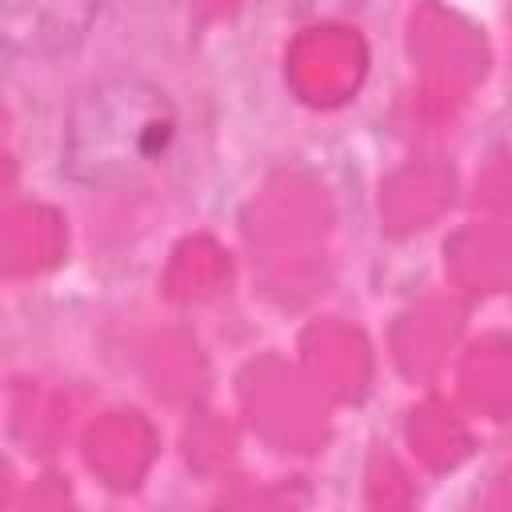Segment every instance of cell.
<instances>
[{
    "label": "cell",
    "mask_w": 512,
    "mask_h": 512,
    "mask_svg": "<svg viewBox=\"0 0 512 512\" xmlns=\"http://www.w3.org/2000/svg\"><path fill=\"white\" fill-rule=\"evenodd\" d=\"M176 136V108L164 88L140 76L96 80L68 112L64 172L84 188H112L148 172Z\"/></svg>",
    "instance_id": "6da1fadb"
},
{
    "label": "cell",
    "mask_w": 512,
    "mask_h": 512,
    "mask_svg": "<svg viewBox=\"0 0 512 512\" xmlns=\"http://www.w3.org/2000/svg\"><path fill=\"white\" fill-rule=\"evenodd\" d=\"M100 0H4V44L20 56H52L72 48Z\"/></svg>",
    "instance_id": "7a4b0ae2"
}]
</instances>
